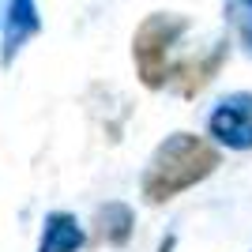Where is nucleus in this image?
<instances>
[{
    "mask_svg": "<svg viewBox=\"0 0 252 252\" xmlns=\"http://www.w3.org/2000/svg\"><path fill=\"white\" fill-rule=\"evenodd\" d=\"M215 166H219V151L207 147L200 136L177 132L173 139H166L158 147L147 177H143V192L151 200H169L173 192H181L189 185H196L200 177H207Z\"/></svg>",
    "mask_w": 252,
    "mask_h": 252,
    "instance_id": "f257e3e1",
    "label": "nucleus"
},
{
    "mask_svg": "<svg viewBox=\"0 0 252 252\" xmlns=\"http://www.w3.org/2000/svg\"><path fill=\"white\" fill-rule=\"evenodd\" d=\"M189 31V19L185 15H173V11H155L139 23L136 31V68L143 75L147 87H166L169 83V53L181 42V34Z\"/></svg>",
    "mask_w": 252,
    "mask_h": 252,
    "instance_id": "f03ea898",
    "label": "nucleus"
},
{
    "mask_svg": "<svg viewBox=\"0 0 252 252\" xmlns=\"http://www.w3.org/2000/svg\"><path fill=\"white\" fill-rule=\"evenodd\" d=\"M207 125H211V136L219 143H226V147H233V151L252 147V94L241 91V94L222 98Z\"/></svg>",
    "mask_w": 252,
    "mask_h": 252,
    "instance_id": "7ed1b4c3",
    "label": "nucleus"
},
{
    "mask_svg": "<svg viewBox=\"0 0 252 252\" xmlns=\"http://www.w3.org/2000/svg\"><path fill=\"white\" fill-rule=\"evenodd\" d=\"M38 31H42L38 0H8V15H4V64H11V57Z\"/></svg>",
    "mask_w": 252,
    "mask_h": 252,
    "instance_id": "20e7f679",
    "label": "nucleus"
},
{
    "mask_svg": "<svg viewBox=\"0 0 252 252\" xmlns=\"http://www.w3.org/2000/svg\"><path fill=\"white\" fill-rule=\"evenodd\" d=\"M79 241H83V230H79V222L72 215H49L38 252H75Z\"/></svg>",
    "mask_w": 252,
    "mask_h": 252,
    "instance_id": "39448f33",
    "label": "nucleus"
},
{
    "mask_svg": "<svg viewBox=\"0 0 252 252\" xmlns=\"http://www.w3.org/2000/svg\"><path fill=\"white\" fill-rule=\"evenodd\" d=\"M226 15H230V27L241 38V45L252 53V0H226Z\"/></svg>",
    "mask_w": 252,
    "mask_h": 252,
    "instance_id": "423d86ee",
    "label": "nucleus"
}]
</instances>
